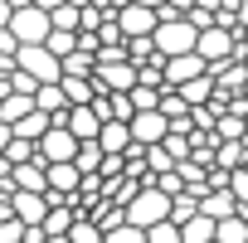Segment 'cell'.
Returning a JSON list of instances; mask_svg holds the SVG:
<instances>
[{
  "instance_id": "1",
  "label": "cell",
  "mask_w": 248,
  "mask_h": 243,
  "mask_svg": "<svg viewBox=\"0 0 248 243\" xmlns=\"http://www.w3.org/2000/svg\"><path fill=\"white\" fill-rule=\"evenodd\" d=\"M122 214H127V224H137V228H151V224L170 219V195H161L156 185H137L132 199L122 204Z\"/></svg>"
},
{
  "instance_id": "2",
  "label": "cell",
  "mask_w": 248,
  "mask_h": 243,
  "mask_svg": "<svg viewBox=\"0 0 248 243\" xmlns=\"http://www.w3.org/2000/svg\"><path fill=\"white\" fill-rule=\"evenodd\" d=\"M243 49H248V44H238V34H233V30H224V25H209V30H200V34H195V54H200L204 63L243 59Z\"/></svg>"
},
{
  "instance_id": "3",
  "label": "cell",
  "mask_w": 248,
  "mask_h": 243,
  "mask_svg": "<svg viewBox=\"0 0 248 243\" xmlns=\"http://www.w3.org/2000/svg\"><path fill=\"white\" fill-rule=\"evenodd\" d=\"M195 25L190 20H161L156 30H151V44H156V54L161 59H175V54H190L195 49Z\"/></svg>"
},
{
  "instance_id": "4",
  "label": "cell",
  "mask_w": 248,
  "mask_h": 243,
  "mask_svg": "<svg viewBox=\"0 0 248 243\" xmlns=\"http://www.w3.org/2000/svg\"><path fill=\"white\" fill-rule=\"evenodd\" d=\"M5 30L15 34V44H44L54 25H49V10H44V5H20Z\"/></svg>"
},
{
  "instance_id": "5",
  "label": "cell",
  "mask_w": 248,
  "mask_h": 243,
  "mask_svg": "<svg viewBox=\"0 0 248 243\" xmlns=\"http://www.w3.org/2000/svg\"><path fill=\"white\" fill-rule=\"evenodd\" d=\"M15 68L30 73L34 83H59V54H49L44 44H20L15 49Z\"/></svg>"
},
{
  "instance_id": "6",
  "label": "cell",
  "mask_w": 248,
  "mask_h": 243,
  "mask_svg": "<svg viewBox=\"0 0 248 243\" xmlns=\"http://www.w3.org/2000/svg\"><path fill=\"white\" fill-rule=\"evenodd\" d=\"M112 20H117V30H122V39H146V34H151V30L161 25L151 5H132V0H127V5H122V10L112 15Z\"/></svg>"
},
{
  "instance_id": "7",
  "label": "cell",
  "mask_w": 248,
  "mask_h": 243,
  "mask_svg": "<svg viewBox=\"0 0 248 243\" xmlns=\"http://www.w3.org/2000/svg\"><path fill=\"white\" fill-rule=\"evenodd\" d=\"M127 132H132V146H161L166 132H170V122H166L161 112H132Z\"/></svg>"
},
{
  "instance_id": "8",
  "label": "cell",
  "mask_w": 248,
  "mask_h": 243,
  "mask_svg": "<svg viewBox=\"0 0 248 243\" xmlns=\"http://www.w3.org/2000/svg\"><path fill=\"white\" fill-rule=\"evenodd\" d=\"M78 185H83V175H78V166H73V161H49V166H44V190H49V195L73 199V195H78Z\"/></svg>"
},
{
  "instance_id": "9",
  "label": "cell",
  "mask_w": 248,
  "mask_h": 243,
  "mask_svg": "<svg viewBox=\"0 0 248 243\" xmlns=\"http://www.w3.org/2000/svg\"><path fill=\"white\" fill-rule=\"evenodd\" d=\"M54 122L73 132V141H97V132H102V122H97L93 102H88V107H63V112H59Z\"/></svg>"
},
{
  "instance_id": "10",
  "label": "cell",
  "mask_w": 248,
  "mask_h": 243,
  "mask_svg": "<svg viewBox=\"0 0 248 243\" xmlns=\"http://www.w3.org/2000/svg\"><path fill=\"white\" fill-rule=\"evenodd\" d=\"M73 151H78L73 132L59 127V122H49V132L39 137V156H44V166H49V161H73Z\"/></svg>"
},
{
  "instance_id": "11",
  "label": "cell",
  "mask_w": 248,
  "mask_h": 243,
  "mask_svg": "<svg viewBox=\"0 0 248 243\" xmlns=\"http://www.w3.org/2000/svg\"><path fill=\"white\" fill-rule=\"evenodd\" d=\"M204 68H209V63H204V59L190 49V54H175V59H166V63H161V78H166V88H180V83L200 78Z\"/></svg>"
},
{
  "instance_id": "12",
  "label": "cell",
  "mask_w": 248,
  "mask_h": 243,
  "mask_svg": "<svg viewBox=\"0 0 248 243\" xmlns=\"http://www.w3.org/2000/svg\"><path fill=\"white\" fill-rule=\"evenodd\" d=\"M10 214L20 224H39L49 214V195H34V190H10Z\"/></svg>"
},
{
  "instance_id": "13",
  "label": "cell",
  "mask_w": 248,
  "mask_h": 243,
  "mask_svg": "<svg viewBox=\"0 0 248 243\" xmlns=\"http://www.w3.org/2000/svg\"><path fill=\"white\" fill-rule=\"evenodd\" d=\"M200 214L219 224V219H229V214H238V199H233L229 190H204V195H200Z\"/></svg>"
},
{
  "instance_id": "14",
  "label": "cell",
  "mask_w": 248,
  "mask_h": 243,
  "mask_svg": "<svg viewBox=\"0 0 248 243\" xmlns=\"http://www.w3.org/2000/svg\"><path fill=\"white\" fill-rule=\"evenodd\" d=\"M97 146L102 156H122L132 146V132H127V122H102V132H97Z\"/></svg>"
},
{
  "instance_id": "15",
  "label": "cell",
  "mask_w": 248,
  "mask_h": 243,
  "mask_svg": "<svg viewBox=\"0 0 248 243\" xmlns=\"http://www.w3.org/2000/svg\"><path fill=\"white\" fill-rule=\"evenodd\" d=\"M10 185H15V190H34V195H49V190H44V161H25V166H10Z\"/></svg>"
},
{
  "instance_id": "16",
  "label": "cell",
  "mask_w": 248,
  "mask_h": 243,
  "mask_svg": "<svg viewBox=\"0 0 248 243\" xmlns=\"http://www.w3.org/2000/svg\"><path fill=\"white\" fill-rule=\"evenodd\" d=\"M49 122H54V117L34 107V112H25L20 122H10V137H20V141H39V137L49 132Z\"/></svg>"
},
{
  "instance_id": "17",
  "label": "cell",
  "mask_w": 248,
  "mask_h": 243,
  "mask_svg": "<svg viewBox=\"0 0 248 243\" xmlns=\"http://www.w3.org/2000/svg\"><path fill=\"white\" fill-rule=\"evenodd\" d=\"M59 88H63L68 107H88V102L97 97V83H93V78H73V73H63V78H59Z\"/></svg>"
},
{
  "instance_id": "18",
  "label": "cell",
  "mask_w": 248,
  "mask_h": 243,
  "mask_svg": "<svg viewBox=\"0 0 248 243\" xmlns=\"http://www.w3.org/2000/svg\"><path fill=\"white\" fill-rule=\"evenodd\" d=\"M175 92L185 97V107H204V102L214 97V78H209V68H204L200 78H190V83H180Z\"/></svg>"
},
{
  "instance_id": "19",
  "label": "cell",
  "mask_w": 248,
  "mask_h": 243,
  "mask_svg": "<svg viewBox=\"0 0 248 243\" xmlns=\"http://www.w3.org/2000/svg\"><path fill=\"white\" fill-rule=\"evenodd\" d=\"M214 243H248V219H243V209L214 224Z\"/></svg>"
},
{
  "instance_id": "20",
  "label": "cell",
  "mask_w": 248,
  "mask_h": 243,
  "mask_svg": "<svg viewBox=\"0 0 248 243\" xmlns=\"http://www.w3.org/2000/svg\"><path fill=\"white\" fill-rule=\"evenodd\" d=\"M34 107H39V112H49V117H59V112L68 107V97H63V88H59V83H39V88H34Z\"/></svg>"
},
{
  "instance_id": "21",
  "label": "cell",
  "mask_w": 248,
  "mask_h": 243,
  "mask_svg": "<svg viewBox=\"0 0 248 243\" xmlns=\"http://www.w3.org/2000/svg\"><path fill=\"white\" fill-rule=\"evenodd\" d=\"M209 161H219V170H238V166L248 161V146H243V141H219V146L209 151Z\"/></svg>"
},
{
  "instance_id": "22",
  "label": "cell",
  "mask_w": 248,
  "mask_h": 243,
  "mask_svg": "<svg viewBox=\"0 0 248 243\" xmlns=\"http://www.w3.org/2000/svg\"><path fill=\"white\" fill-rule=\"evenodd\" d=\"M161 92H166L161 83H132V92H127V97H132V107H137V112H156V107H161Z\"/></svg>"
},
{
  "instance_id": "23",
  "label": "cell",
  "mask_w": 248,
  "mask_h": 243,
  "mask_svg": "<svg viewBox=\"0 0 248 243\" xmlns=\"http://www.w3.org/2000/svg\"><path fill=\"white\" fill-rule=\"evenodd\" d=\"M209 238H214V219L190 214V219L180 224V243H209Z\"/></svg>"
},
{
  "instance_id": "24",
  "label": "cell",
  "mask_w": 248,
  "mask_h": 243,
  "mask_svg": "<svg viewBox=\"0 0 248 243\" xmlns=\"http://www.w3.org/2000/svg\"><path fill=\"white\" fill-rule=\"evenodd\" d=\"M73 166H78V175H97V166H102V146H97V141H78Z\"/></svg>"
},
{
  "instance_id": "25",
  "label": "cell",
  "mask_w": 248,
  "mask_h": 243,
  "mask_svg": "<svg viewBox=\"0 0 248 243\" xmlns=\"http://www.w3.org/2000/svg\"><path fill=\"white\" fill-rule=\"evenodd\" d=\"M25 112H34V97H25V92H10V97H0V122H20Z\"/></svg>"
},
{
  "instance_id": "26",
  "label": "cell",
  "mask_w": 248,
  "mask_h": 243,
  "mask_svg": "<svg viewBox=\"0 0 248 243\" xmlns=\"http://www.w3.org/2000/svg\"><path fill=\"white\" fill-rule=\"evenodd\" d=\"M5 161H10V166H25V161H44V156H39V141H20V137H10Z\"/></svg>"
},
{
  "instance_id": "27",
  "label": "cell",
  "mask_w": 248,
  "mask_h": 243,
  "mask_svg": "<svg viewBox=\"0 0 248 243\" xmlns=\"http://www.w3.org/2000/svg\"><path fill=\"white\" fill-rule=\"evenodd\" d=\"M102 243H146V228H137V224H112V228H102Z\"/></svg>"
},
{
  "instance_id": "28",
  "label": "cell",
  "mask_w": 248,
  "mask_h": 243,
  "mask_svg": "<svg viewBox=\"0 0 248 243\" xmlns=\"http://www.w3.org/2000/svg\"><path fill=\"white\" fill-rule=\"evenodd\" d=\"M49 25H54V30H68V34H78V5H63V0H59V5L49 10Z\"/></svg>"
},
{
  "instance_id": "29",
  "label": "cell",
  "mask_w": 248,
  "mask_h": 243,
  "mask_svg": "<svg viewBox=\"0 0 248 243\" xmlns=\"http://www.w3.org/2000/svg\"><path fill=\"white\" fill-rule=\"evenodd\" d=\"M44 49L63 59V54H73V49H78V34H68V30H49V39H44Z\"/></svg>"
},
{
  "instance_id": "30",
  "label": "cell",
  "mask_w": 248,
  "mask_h": 243,
  "mask_svg": "<svg viewBox=\"0 0 248 243\" xmlns=\"http://www.w3.org/2000/svg\"><path fill=\"white\" fill-rule=\"evenodd\" d=\"M161 151L180 166V161H190V137H180V132H166V141H161Z\"/></svg>"
},
{
  "instance_id": "31",
  "label": "cell",
  "mask_w": 248,
  "mask_h": 243,
  "mask_svg": "<svg viewBox=\"0 0 248 243\" xmlns=\"http://www.w3.org/2000/svg\"><path fill=\"white\" fill-rule=\"evenodd\" d=\"M63 238H68V243H102V228L88 224V219H73V228H68Z\"/></svg>"
},
{
  "instance_id": "32",
  "label": "cell",
  "mask_w": 248,
  "mask_h": 243,
  "mask_svg": "<svg viewBox=\"0 0 248 243\" xmlns=\"http://www.w3.org/2000/svg\"><path fill=\"white\" fill-rule=\"evenodd\" d=\"M229 195H233V199H238V209H243V204H248V161H243V166H238V170H229Z\"/></svg>"
},
{
  "instance_id": "33",
  "label": "cell",
  "mask_w": 248,
  "mask_h": 243,
  "mask_svg": "<svg viewBox=\"0 0 248 243\" xmlns=\"http://www.w3.org/2000/svg\"><path fill=\"white\" fill-rule=\"evenodd\" d=\"M146 243H180V224H170V219L151 224V228H146Z\"/></svg>"
},
{
  "instance_id": "34",
  "label": "cell",
  "mask_w": 248,
  "mask_h": 243,
  "mask_svg": "<svg viewBox=\"0 0 248 243\" xmlns=\"http://www.w3.org/2000/svg\"><path fill=\"white\" fill-rule=\"evenodd\" d=\"M0 243H25V224L20 219H5V224H0Z\"/></svg>"
},
{
  "instance_id": "35",
  "label": "cell",
  "mask_w": 248,
  "mask_h": 243,
  "mask_svg": "<svg viewBox=\"0 0 248 243\" xmlns=\"http://www.w3.org/2000/svg\"><path fill=\"white\" fill-rule=\"evenodd\" d=\"M10 15H15V5H10V0H0V30L10 25Z\"/></svg>"
},
{
  "instance_id": "36",
  "label": "cell",
  "mask_w": 248,
  "mask_h": 243,
  "mask_svg": "<svg viewBox=\"0 0 248 243\" xmlns=\"http://www.w3.org/2000/svg\"><path fill=\"white\" fill-rule=\"evenodd\" d=\"M233 20H238V25L248 30V0H238V10H233Z\"/></svg>"
},
{
  "instance_id": "37",
  "label": "cell",
  "mask_w": 248,
  "mask_h": 243,
  "mask_svg": "<svg viewBox=\"0 0 248 243\" xmlns=\"http://www.w3.org/2000/svg\"><path fill=\"white\" fill-rule=\"evenodd\" d=\"M5 146H10V127L0 122V156H5Z\"/></svg>"
},
{
  "instance_id": "38",
  "label": "cell",
  "mask_w": 248,
  "mask_h": 243,
  "mask_svg": "<svg viewBox=\"0 0 248 243\" xmlns=\"http://www.w3.org/2000/svg\"><path fill=\"white\" fill-rule=\"evenodd\" d=\"M132 5H151V10H161V5H166V0H132Z\"/></svg>"
},
{
  "instance_id": "39",
  "label": "cell",
  "mask_w": 248,
  "mask_h": 243,
  "mask_svg": "<svg viewBox=\"0 0 248 243\" xmlns=\"http://www.w3.org/2000/svg\"><path fill=\"white\" fill-rule=\"evenodd\" d=\"M63 5H78V10H83V5H93V0H63Z\"/></svg>"
},
{
  "instance_id": "40",
  "label": "cell",
  "mask_w": 248,
  "mask_h": 243,
  "mask_svg": "<svg viewBox=\"0 0 248 243\" xmlns=\"http://www.w3.org/2000/svg\"><path fill=\"white\" fill-rule=\"evenodd\" d=\"M238 63H243V68H248V49H243V59H238Z\"/></svg>"
},
{
  "instance_id": "41",
  "label": "cell",
  "mask_w": 248,
  "mask_h": 243,
  "mask_svg": "<svg viewBox=\"0 0 248 243\" xmlns=\"http://www.w3.org/2000/svg\"><path fill=\"white\" fill-rule=\"evenodd\" d=\"M44 243H68V238H44Z\"/></svg>"
},
{
  "instance_id": "42",
  "label": "cell",
  "mask_w": 248,
  "mask_h": 243,
  "mask_svg": "<svg viewBox=\"0 0 248 243\" xmlns=\"http://www.w3.org/2000/svg\"><path fill=\"white\" fill-rule=\"evenodd\" d=\"M243 102H248V83H243Z\"/></svg>"
}]
</instances>
